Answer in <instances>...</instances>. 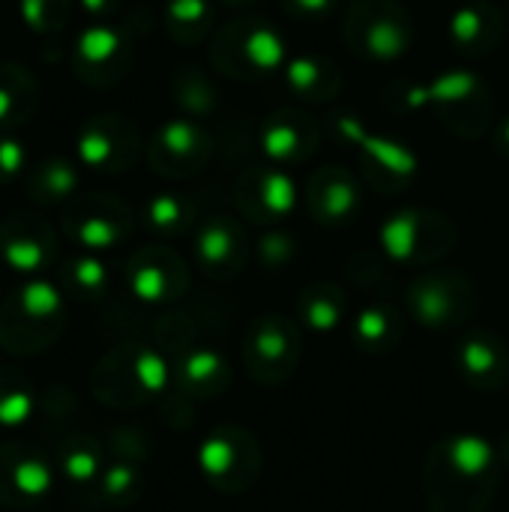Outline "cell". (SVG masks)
<instances>
[{
  "label": "cell",
  "instance_id": "cell-1",
  "mask_svg": "<svg viewBox=\"0 0 509 512\" xmlns=\"http://www.w3.org/2000/svg\"><path fill=\"white\" fill-rule=\"evenodd\" d=\"M504 477L498 447L480 435H450L429 447L423 495L429 512H489Z\"/></svg>",
  "mask_w": 509,
  "mask_h": 512
},
{
  "label": "cell",
  "instance_id": "cell-2",
  "mask_svg": "<svg viewBox=\"0 0 509 512\" xmlns=\"http://www.w3.org/2000/svg\"><path fill=\"white\" fill-rule=\"evenodd\" d=\"M168 378V366L156 351L126 345L96 363L90 387L102 405L129 411L159 396L168 387Z\"/></svg>",
  "mask_w": 509,
  "mask_h": 512
},
{
  "label": "cell",
  "instance_id": "cell-3",
  "mask_svg": "<svg viewBox=\"0 0 509 512\" xmlns=\"http://www.w3.org/2000/svg\"><path fill=\"white\" fill-rule=\"evenodd\" d=\"M63 330V300L48 282H30L0 309V345L12 354H36Z\"/></svg>",
  "mask_w": 509,
  "mask_h": 512
},
{
  "label": "cell",
  "instance_id": "cell-4",
  "mask_svg": "<svg viewBox=\"0 0 509 512\" xmlns=\"http://www.w3.org/2000/svg\"><path fill=\"white\" fill-rule=\"evenodd\" d=\"M243 369L258 387H282L294 378L303 360L300 327L285 315H261L243 333Z\"/></svg>",
  "mask_w": 509,
  "mask_h": 512
},
{
  "label": "cell",
  "instance_id": "cell-5",
  "mask_svg": "<svg viewBox=\"0 0 509 512\" xmlns=\"http://www.w3.org/2000/svg\"><path fill=\"white\" fill-rule=\"evenodd\" d=\"M264 453L258 438L237 423L216 426L198 447V468L219 495H243L261 477Z\"/></svg>",
  "mask_w": 509,
  "mask_h": 512
},
{
  "label": "cell",
  "instance_id": "cell-6",
  "mask_svg": "<svg viewBox=\"0 0 509 512\" xmlns=\"http://www.w3.org/2000/svg\"><path fill=\"white\" fill-rule=\"evenodd\" d=\"M408 309L426 330H456L477 312V288L456 270H435L408 288Z\"/></svg>",
  "mask_w": 509,
  "mask_h": 512
},
{
  "label": "cell",
  "instance_id": "cell-7",
  "mask_svg": "<svg viewBox=\"0 0 509 512\" xmlns=\"http://www.w3.org/2000/svg\"><path fill=\"white\" fill-rule=\"evenodd\" d=\"M381 243L396 264H432L456 246V228L441 213L402 210L384 222Z\"/></svg>",
  "mask_w": 509,
  "mask_h": 512
},
{
  "label": "cell",
  "instance_id": "cell-8",
  "mask_svg": "<svg viewBox=\"0 0 509 512\" xmlns=\"http://www.w3.org/2000/svg\"><path fill=\"white\" fill-rule=\"evenodd\" d=\"M213 60L234 78H258L285 63V42L264 21H234L216 39Z\"/></svg>",
  "mask_w": 509,
  "mask_h": 512
},
{
  "label": "cell",
  "instance_id": "cell-9",
  "mask_svg": "<svg viewBox=\"0 0 509 512\" xmlns=\"http://www.w3.org/2000/svg\"><path fill=\"white\" fill-rule=\"evenodd\" d=\"M345 33L357 54L375 60L399 57L414 39L408 12L393 0H360L348 15Z\"/></svg>",
  "mask_w": 509,
  "mask_h": 512
},
{
  "label": "cell",
  "instance_id": "cell-10",
  "mask_svg": "<svg viewBox=\"0 0 509 512\" xmlns=\"http://www.w3.org/2000/svg\"><path fill=\"white\" fill-rule=\"evenodd\" d=\"M54 474L39 447L27 441L0 444V504L30 507L51 492Z\"/></svg>",
  "mask_w": 509,
  "mask_h": 512
},
{
  "label": "cell",
  "instance_id": "cell-11",
  "mask_svg": "<svg viewBox=\"0 0 509 512\" xmlns=\"http://www.w3.org/2000/svg\"><path fill=\"white\" fill-rule=\"evenodd\" d=\"M456 369L480 393H501L509 384V348L492 330H471L459 339Z\"/></svg>",
  "mask_w": 509,
  "mask_h": 512
},
{
  "label": "cell",
  "instance_id": "cell-12",
  "mask_svg": "<svg viewBox=\"0 0 509 512\" xmlns=\"http://www.w3.org/2000/svg\"><path fill=\"white\" fill-rule=\"evenodd\" d=\"M129 288L144 300V303H171L180 300L186 285H189V270L186 264L168 252V249H144L129 261Z\"/></svg>",
  "mask_w": 509,
  "mask_h": 512
},
{
  "label": "cell",
  "instance_id": "cell-13",
  "mask_svg": "<svg viewBox=\"0 0 509 512\" xmlns=\"http://www.w3.org/2000/svg\"><path fill=\"white\" fill-rule=\"evenodd\" d=\"M198 267L210 279H234L246 267V234L234 219H210L195 237Z\"/></svg>",
  "mask_w": 509,
  "mask_h": 512
},
{
  "label": "cell",
  "instance_id": "cell-14",
  "mask_svg": "<svg viewBox=\"0 0 509 512\" xmlns=\"http://www.w3.org/2000/svg\"><path fill=\"white\" fill-rule=\"evenodd\" d=\"M342 132L357 144L363 162L369 165L366 171H369L372 183H378V174H384V177H387V186H390V189H399V186H405V183L414 177V171H417L414 153H408L402 144L369 135V132H366L357 120H351V117H342Z\"/></svg>",
  "mask_w": 509,
  "mask_h": 512
},
{
  "label": "cell",
  "instance_id": "cell-15",
  "mask_svg": "<svg viewBox=\"0 0 509 512\" xmlns=\"http://www.w3.org/2000/svg\"><path fill=\"white\" fill-rule=\"evenodd\" d=\"M210 156V144L204 138V132L186 120H177V123H168L156 141H153V150H150V159L156 165V171L162 174H192V171H201V165L207 162Z\"/></svg>",
  "mask_w": 509,
  "mask_h": 512
},
{
  "label": "cell",
  "instance_id": "cell-16",
  "mask_svg": "<svg viewBox=\"0 0 509 512\" xmlns=\"http://www.w3.org/2000/svg\"><path fill=\"white\" fill-rule=\"evenodd\" d=\"M240 207L255 222H279L294 210V180L282 168H267L240 183Z\"/></svg>",
  "mask_w": 509,
  "mask_h": 512
},
{
  "label": "cell",
  "instance_id": "cell-17",
  "mask_svg": "<svg viewBox=\"0 0 509 512\" xmlns=\"http://www.w3.org/2000/svg\"><path fill=\"white\" fill-rule=\"evenodd\" d=\"M261 147L276 165L303 162L318 147V132L306 114L279 111L267 120V126L261 132Z\"/></svg>",
  "mask_w": 509,
  "mask_h": 512
},
{
  "label": "cell",
  "instance_id": "cell-18",
  "mask_svg": "<svg viewBox=\"0 0 509 512\" xmlns=\"http://www.w3.org/2000/svg\"><path fill=\"white\" fill-rule=\"evenodd\" d=\"M174 387L186 399H219L231 387V366L210 348L189 351L174 369Z\"/></svg>",
  "mask_w": 509,
  "mask_h": 512
},
{
  "label": "cell",
  "instance_id": "cell-19",
  "mask_svg": "<svg viewBox=\"0 0 509 512\" xmlns=\"http://www.w3.org/2000/svg\"><path fill=\"white\" fill-rule=\"evenodd\" d=\"M135 132L120 117H102L90 129H84L81 138V156L84 162L102 168V171H120L132 153H135Z\"/></svg>",
  "mask_w": 509,
  "mask_h": 512
},
{
  "label": "cell",
  "instance_id": "cell-20",
  "mask_svg": "<svg viewBox=\"0 0 509 512\" xmlns=\"http://www.w3.org/2000/svg\"><path fill=\"white\" fill-rule=\"evenodd\" d=\"M309 207L315 213L318 222L324 225H345L354 219V213L360 210V192L357 183L339 171V168H327L312 180L309 189Z\"/></svg>",
  "mask_w": 509,
  "mask_h": 512
},
{
  "label": "cell",
  "instance_id": "cell-21",
  "mask_svg": "<svg viewBox=\"0 0 509 512\" xmlns=\"http://www.w3.org/2000/svg\"><path fill=\"white\" fill-rule=\"evenodd\" d=\"M24 228V219H9L0 231V249L15 270L30 273L48 264V258L54 255V237L42 222H30V231Z\"/></svg>",
  "mask_w": 509,
  "mask_h": 512
},
{
  "label": "cell",
  "instance_id": "cell-22",
  "mask_svg": "<svg viewBox=\"0 0 509 512\" xmlns=\"http://www.w3.org/2000/svg\"><path fill=\"white\" fill-rule=\"evenodd\" d=\"M402 336H405V315L390 303H375L363 309L354 321V345L369 357L396 351Z\"/></svg>",
  "mask_w": 509,
  "mask_h": 512
},
{
  "label": "cell",
  "instance_id": "cell-23",
  "mask_svg": "<svg viewBox=\"0 0 509 512\" xmlns=\"http://www.w3.org/2000/svg\"><path fill=\"white\" fill-rule=\"evenodd\" d=\"M69 234L90 246V249H105V246H114L126 237L129 231V210L120 207V204H102V210H93V207H84V210H72L69 219Z\"/></svg>",
  "mask_w": 509,
  "mask_h": 512
},
{
  "label": "cell",
  "instance_id": "cell-24",
  "mask_svg": "<svg viewBox=\"0 0 509 512\" xmlns=\"http://www.w3.org/2000/svg\"><path fill=\"white\" fill-rule=\"evenodd\" d=\"M345 291L336 285V282H312L300 291V300H297V312H300V321L315 330V333H333L342 318H345Z\"/></svg>",
  "mask_w": 509,
  "mask_h": 512
},
{
  "label": "cell",
  "instance_id": "cell-25",
  "mask_svg": "<svg viewBox=\"0 0 509 512\" xmlns=\"http://www.w3.org/2000/svg\"><path fill=\"white\" fill-rule=\"evenodd\" d=\"M57 468L60 474L69 480V486L75 489H90L99 483L102 477V447L87 438V435H75V438H66L60 453H57Z\"/></svg>",
  "mask_w": 509,
  "mask_h": 512
},
{
  "label": "cell",
  "instance_id": "cell-26",
  "mask_svg": "<svg viewBox=\"0 0 509 512\" xmlns=\"http://www.w3.org/2000/svg\"><path fill=\"white\" fill-rule=\"evenodd\" d=\"M285 75L300 99H330L342 87L339 72L321 57H294L288 60Z\"/></svg>",
  "mask_w": 509,
  "mask_h": 512
},
{
  "label": "cell",
  "instance_id": "cell-27",
  "mask_svg": "<svg viewBox=\"0 0 509 512\" xmlns=\"http://www.w3.org/2000/svg\"><path fill=\"white\" fill-rule=\"evenodd\" d=\"M501 18L489 6H468L453 18V39L468 54H486L498 42Z\"/></svg>",
  "mask_w": 509,
  "mask_h": 512
},
{
  "label": "cell",
  "instance_id": "cell-28",
  "mask_svg": "<svg viewBox=\"0 0 509 512\" xmlns=\"http://www.w3.org/2000/svg\"><path fill=\"white\" fill-rule=\"evenodd\" d=\"M39 405V393L33 384L6 366H0V423L3 426H21L33 417Z\"/></svg>",
  "mask_w": 509,
  "mask_h": 512
},
{
  "label": "cell",
  "instance_id": "cell-29",
  "mask_svg": "<svg viewBox=\"0 0 509 512\" xmlns=\"http://www.w3.org/2000/svg\"><path fill=\"white\" fill-rule=\"evenodd\" d=\"M141 486H144V477H141L138 465L117 462L102 471V477L96 483V495L111 507H129L141 498Z\"/></svg>",
  "mask_w": 509,
  "mask_h": 512
},
{
  "label": "cell",
  "instance_id": "cell-30",
  "mask_svg": "<svg viewBox=\"0 0 509 512\" xmlns=\"http://www.w3.org/2000/svg\"><path fill=\"white\" fill-rule=\"evenodd\" d=\"M210 3L207 0H171L168 3V27L177 39L192 42L210 30Z\"/></svg>",
  "mask_w": 509,
  "mask_h": 512
},
{
  "label": "cell",
  "instance_id": "cell-31",
  "mask_svg": "<svg viewBox=\"0 0 509 512\" xmlns=\"http://www.w3.org/2000/svg\"><path fill=\"white\" fill-rule=\"evenodd\" d=\"M63 282L78 297H99L108 285V270L96 258H78L63 270Z\"/></svg>",
  "mask_w": 509,
  "mask_h": 512
},
{
  "label": "cell",
  "instance_id": "cell-32",
  "mask_svg": "<svg viewBox=\"0 0 509 512\" xmlns=\"http://www.w3.org/2000/svg\"><path fill=\"white\" fill-rule=\"evenodd\" d=\"M147 222L159 231V234H180L189 222H192V207L180 198H156L150 207H147Z\"/></svg>",
  "mask_w": 509,
  "mask_h": 512
},
{
  "label": "cell",
  "instance_id": "cell-33",
  "mask_svg": "<svg viewBox=\"0 0 509 512\" xmlns=\"http://www.w3.org/2000/svg\"><path fill=\"white\" fill-rule=\"evenodd\" d=\"M39 183L48 192V198H60V195H69L75 189V174L66 162H51L42 168Z\"/></svg>",
  "mask_w": 509,
  "mask_h": 512
},
{
  "label": "cell",
  "instance_id": "cell-34",
  "mask_svg": "<svg viewBox=\"0 0 509 512\" xmlns=\"http://www.w3.org/2000/svg\"><path fill=\"white\" fill-rule=\"evenodd\" d=\"M294 255V237L285 234H270L261 240V261L270 267H282Z\"/></svg>",
  "mask_w": 509,
  "mask_h": 512
},
{
  "label": "cell",
  "instance_id": "cell-35",
  "mask_svg": "<svg viewBox=\"0 0 509 512\" xmlns=\"http://www.w3.org/2000/svg\"><path fill=\"white\" fill-rule=\"evenodd\" d=\"M285 9L297 21H321L336 9V0H285Z\"/></svg>",
  "mask_w": 509,
  "mask_h": 512
},
{
  "label": "cell",
  "instance_id": "cell-36",
  "mask_svg": "<svg viewBox=\"0 0 509 512\" xmlns=\"http://www.w3.org/2000/svg\"><path fill=\"white\" fill-rule=\"evenodd\" d=\"M18 162H21L18 147H12L9 141H3V147H0V171H18Z\"/></svg>",
  "mask_w": 509,
  "mask_h": 512
},
{
  "label": "cell",
  "instance_id": "cell-37",
  "mask_svg": "<svg viewBox=\"0 0 509 512\" xmlns=\"http://www.w3.org/2000/svg\"><path fill=\"white\" fill-rule=\"evenodd\" d=\"M495 141H498V150L509 156V120L507 123H501V129H498V138H495Z\"/></svg>",
  "mask_w": 509,
  "mask_h": 512
},
{
  "label": "cell",
  "instance_id": "cell-38",
  "mask_svg": "<svg viewBox=\"0 0 509 512\" xmlns=\"http://www.w3.org/2000/svg\"><path fill=\"white\" fill-rule=\"evenodd\" d=\"M498 453H501V462H504V468L509 471V435L504 438V444L498 447Z\"/></svg>",
  "mask_w": 509,
  "mask_h": 512
},
{
  "label": "cell",
  "instance_id": "cell-39",
  "mask_svg": "<svg viewBox=\"0 0 509 512\" xmlns=\"http://www.w3.org/2000/svg\"><path fill=\"white\" fill-rule=\"evenodd\" d=\"M225 3H252V0H225Z\"/></svg>",
  "mask_w": 509,
  "mask_h": 512
}]
</instances>
